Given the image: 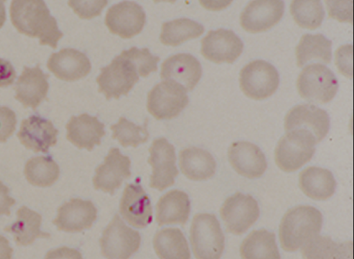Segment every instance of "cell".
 <instances>
[{
	"label": "cell",
	"instance_id": "24",
	"mask_svg": "<svg viewBox=\"0 0 354 259\" xmlns=\"http://www.w3.org/2000/svg\"><path fill=\"white\" fill-rule=\"evenodd\" d=\"M66 139L79 148L91 151L101 144L105 135L104 124L96 117L83 113L72 116L66 126Z\"/></svg>",
	"mask_w": 354,
	"mask_h": 259
},
{
	"label": "cell",
	"instance_id": "40",
	"mask_svg": "<svg viewBox=\"0 0 354 259\" xmlns=\"http://www.w3.org/2000/svg\"><path fill=\"white\" fill-rule=\"evenodd\" d=\"M16 115L6 106H0V142H5L15 132Z\"/></svg>",
	"mask_w": 354,
	"mask_h": 259
},
{
	"label": "cell",
	"instance_id": "3",
	"mask_svg": "<svg viewBox=\"0 0 354 259\" xmlns=\"http://www.w3.org/2000/svg\"><path fill=\"white\" fill-rule=\"evenodd\" d=\"M190 241L196 258L217 259L221 256L225 236L215 215L198 213L194 217Z\"/></svg>",
	"mask_w": 354,
	"mask_h": 259
},
{
	"label": "cell",
	"instance_id": "11",
	"mask_svg": "<svg viewBox=\"0 0 354 259\" xmlns=\"http://www.w3.org/2000/svg\"><path fill=\"white\" fill-rule=\"evenodd\" d=\"M148 162L152 166L150 187L162 191L174 184L178 174L175 149L164 137L153 140L149 148Z\"/></svg>",
	"mask_w": 354,
	"mask_h": 259
},
{
	"label": "cell",
	"instance_id": "27",
	"mask_svg": "<svg viewBox=\"0 0 354 259\" xmlns=\"http://www.w3.org/2000/svg\"><path fill=\"white\" fill-rule=\"evenodd\" d=\"M301 190L308 197L318 200L330 198L336 189V181L332 173L317 166L304 169L299 177Z\"/></svg>",
	"mask_w": 354,
	"mask_h": 259
},
{
	"label": "cell",
	"instance_id": "14",
	"mask_svg": "<svg viewBox=\"0 0 354 259\" xmlns=\"http://www.w3.org/2000/svg\"><path fill=\"white\" fill-rule=\"evenodd\" d=\"M145 21V11L133 1H126L112 6L105 17V24L109 31L125 39L139 34Z\"/></svg>",
	"mask_w": 354,
	"mask_h": 259
},
{
	"label": "cell",
	"instance_id": "37",
	"mask_svg": "<svg viewBox=\"0 0 354 259\" xmlns=\"http://www.w3.org/2000/svg\"><path fill=\"white\" fill-rule=\"evenodd\" d=\"M120 55L129 60L138 75L142 77H147L158 69L157 64L160 58L153 55L147 48L139 49L131 47L129 50H123Z\"/></svg>",
	"mask_w": 354,
	"mask_h": 259
},
{
	"label": "cell",
	"instance_id": "36",
	"mask_svg": "<svg viewBox=\"0 0 354 259\" xmlns=\"http://www.w3.org/2000/svg\"><path fill=\"white\" fill-rule=\"evenodd\" d=\"M343 246L328 236L317 235L301 246L304 258H342Z\"/></svg>",
	"mask_w": 354,
	"mask_h": 259
},
{
	"label": "cell",
	"instance_id": "13",
	"mask_svg": "<svg viewBox=\"0 0 354 259\" xmlns=\"http://www.w3.org/2000/svg\"><path fill=\"white\" fill-rule=\"evenodd\" d=\"M243 50V41L231 30H210L201 40V54L216 64L233 63Z\"/></svg>",
	"mask_w": 354,
	"mask_h": 259
},
{
	"label": "cell",
	"instance_id": "4",
	"mask_svg": "<svg viewBox=\"0 0 354 259\" xmlns=\"http://www.w3.org/2000/svg\"><path fill=\"white\" fill-rule=\"evenodd\" d=\"M315 144V138L307 131L294 130L286 132L275 148L277 165L286 172L297 171L312 159Z\"/></svg>",
	"mask_w": 354,
	"mask_h": 259
},
{
	"label": "cell",
	"instance_id": "43",
	"mask_svg": "<svg viewBox=\"0 0 354 259\" xmlns=\"http://www.w3.org/2000/svg\"><path fill=\"white\" fill-rule=\"evenodd\" d=\"M9 192L8 187L0 181V216L10 215V208L16 202L15 200L9 195Z\"/></svg>",
	"mask_w": 354,
	"mask_h": 259
},
{
	"label": "cell",
	"instance_id": "17",
	"mask_svg": "<svg viewBox=\"0 0 354 259\" xmlns=\"http://www.w3.org/2000/svg\"><path fill=\"white\" fill-rule=\"evenodd\" d=\"M97 218V209L90 200L73 198L58 208L53 223L59 230L80 232L91 227Z\"/></svg>",
	"mask_w": 354,
	"mask_h": 259
},
{
	"label": "cell",
	"instance_id": "10",
	"mask_svg": "<svg viewBox=\"0 0 354 259\" xmlns=\"http://www.w3.org/2000/svg\"><path fill=\"white\" fill-rule=\"evenodd\" d=\"M185 90L176 82L163 81L156 84L149 93L148 111L156 119H172L188 104Z\"/></svg>",
	"mask_w": 354,
	"mask_h": 259
},
{
	"label": "cell",
	"instance_id": "23",
	"mask_svg": "<svg viewBox=\"0 0 354 259\" xmlns=\"http://www.w3.org/2000/svg\"><path fill=\"white\" fill-rule=\"evenodd\" d=\"M122 217L133 227L145 228L152 221L150 200L140 184H129L124 189L120 204Z\"/></svg>",
	"mask_w": 354,
	"mask_h": 259
},
{
	"label": "cell",
	"instance_id": "39",
	"mask_svg": "<svg viewBox=\"0 0 354 259\" xmlns=\"http://www.w3.org/2000/svg\"><path fill=\"white\" fill-rule=\"evenodd\" d=\"M328 15L339 21H352V1H326Z\"/></svg>",
	"mask_w": 354,
	"mask_h": 259
},
{
	"label": "cell",
	"instance_id": "45",
	"mask_svg": "<svg viewBox=\"0 0 354 259\" xmlns=\"http://www.w3.org/2000/svg\"><path fill=\"white\" fill-rule=\"evenodd\" d=\"M6 21V9L4 1H0V28L3 26Z\"/></svg>",
	"mask_w": 354,
	"mask_h": 259
},
{
	"label": "cell",
	"instance_id": "6",
	"mask_svg": "<svg viewBox=\"0 0 354 259\" xmlns=\"http://www.w3.org/2000/svg\"><path fill=\"white\" fill-rule=\"evenodd\" d=\"M279 73L271 64L257 59L246 64L241 70L239 84L248 97L260 100L270 97L277 89Z\"/></svg>",
	"mask_w": 354,
	"mask_h": 259
},
{
	"label": "cell",
	"instance_id": "19",
	"mask_svg": "<svg viewBox=\"0 0 354 259\" xmlns=\"http://www.w3.org/2000/svg\"><path fill=\"white\" fill-rule=\"evenodd\" d=\"M227 155L232 168L248 178H259L267 169L264 153L253 143L246 141L233 142L229 147Z\"/></svg>",
	"mask_w": 354,
	"mask_h": 259
},
{
	"label": "cell",
	"instance_id": "26",
	"mask_svg": "<svg viewBox=\"0 0 354 259\" xmlns=\"http://www.w3.org/2000/svg\"><path fill=\"white\" fill-rule=\"evenodd\" d=\"M190 202L187 193L172 190L163 195L156 205V222L164 224H184L188 220Z\"/></svg>",
	"mask_w": 354,
	"mask_h": 259
},
{
	"label": "cell",
	"instance_id": "38",
	"mask_svg": "<svg viewBox=\"0 0 354 259\" xmlns=\"http://www.w3.org/2000/svg\"><path fill=\"white\" fill-rule=\"evenodd\" d=\"M107 1H69L68 6L81 19H90L99 15Z\"/></svg>",
	"mask_w": 354,
	"mask_h": 259
},
{
	"label": "cell",
	"instance_id": "12",
	"mask_svg": "<svg viewBox=\"0 0 354 259\" xmlns=\"http://www.w3.org/2000/svg\"><path fill=\"white\" fill-rule=\"evenodd\" d=\"M284 127L286 132L294 130L307 131L318 143L328 133L330 119L326 111L315 105L299 104L288 112L285 117Z\"/></svg>",
	"mask_w": 354,
	"mask_h": 259
},
{
	"label": "cell",
	"instance_id": "5",
	"mask_svg": "<svg viewBox=\"0 0 354 259\" xmlns=\"http://www.w3.org/2000/svg\"><path fill=\"white\" fill-rule=\"evenodd\" d=\"M297 87L303 99L316 104H326L335 96L338 81L328 67L321 64H313L301 70Z\"/></svg>",
	"mask_w": 354,
	"mask_h": 259
},
{
	"label": "cell",
	"instance_id": "35",
	"mask_svg": "<svg viewBox=\"0 0 354 259\" xmlns=\"http://www.w3.org/2000/svg\"><path fill=\"white\" fill-rule=\"evenodd\" d=\"M147 122L148 119H146L142 126H137L125 117H121L116 124L111 126L113 131L112 138L118 140L124 147H136L145 143L149 138Z\"/></svg>",
	"mask_w": 354,
	"mask_h": 259
},
{
	"label": "cell",
	"instance_id": "32",
	"mask_svg": "<svg viewBox=\"0 0 354 259\" xmlns=\"http://www.w3.org/2000/svg\"><path fill=\"white\" fill-rule=\"evenodd\" d=\"M203 32L204 27L201 23L189 19H177L162 24L160 40L165 45L176 46Z\"/></svg>",
	"mask_w": 354,
	"mask_h": 259
},
{
	"label": "cell",
	"instance_id": "31",
	"mask_svg": "<svg viewBox=\"0 0 354 259\" xmlns=\"http://www.w3.org/2000/svg\"><path fill=\"white\" fill-rule=\"evenodd\" d=\"M158 256L165 259H187L190 252L187 242L177 228H166L159 231L153 240Z\"/></svg>",
	"mask_w": 354,
	"mask_h": 259
},
{
	"label": "cell",
	"instance_id": "15",
	"mask_svg": "<svg viewBox=\"0 0 354 259\" xmlns=\"http://www.w3.org/2000/svg\"><path fill=\"white\" fill-rule=\"evenodd\" d=\"M284 3L279 0H257L250 1L240 16L242 28L257 33L269 30L281 19Z\"/></svg>",
	"mask_w": 354,
	"mask_h": 259
},
{
	"label": "cell",
	"instance_id": "1",
	"mask_svg": "<svg viewBox=\"0 0 354 259\" xmlns=\"http://www.w3.org/2000/svg\"><path fill=\"white\" fill-rule=\"evenodd\" d=\"M10 12L12 23L20 33L38 38L40 45L57 48L63 33L44 1L14 0Z\"/></svg>",
	"mask_w": 354,
	"mask_h": 259
},
{
	"label": "cell",
	"instance_id": "9",
	"mask_svg": "<svg viewBox=\"0 0 354 259\" xmlns=\"http://www.w3.org/2000/svg\"><path fill=\"white\" fill-rule=\"evenodd\" d=\"M140 240V233L116 214L100 240L102 254L107 258H128L138 250Z\"/></svg>",
	"mask_w": 354,
	"mask_h": 259
},
{
	"label": "cell",
	"instance_id": "29",
	"mask_svg": "<svg viewBox=\"0 0 354 259\" xmlns=\"http://www.w3.org/2000/svg\"><path fill=\"white\" fill-rule=\"evenodd\" d=\"M240 253L245 259L280 258L274 233L264 229L252 231L242 242Z\"/></svg>",
	"mask_w": 354,
	"mask_h": 259
},
{
	"label": "cell",
	"instance_id": "7",
	"mask_svg": "<svg viewBox=\"0 0 354 259\" xmlns=\"http://www.w3.org/2000/svg\"><path fill=\"white\" fill-rule=\"evenodd\" d=\"M220 212L227 231L234 235L244 233L259 217L257 200L252 195L241 192L228 197Z\"/></svg>",
	"mask_w": 354,
	"mask_h": 259
},
{
	"label": "cell",
	"instance_id": "33",
	"mask_svg": "<svg viewBox=\"0 0 354 259\" xmlns=\"http://www.w3.org/2000/svg\"><path fill=\"white\" fill-rule=\"evenodd\" d=\"M28 182L36 186L53 185L59 176V167L50 156H37L29 159L24 167Z\"/></svg>",
	"mask_w": 354,
	"mask_h": 259
},
{
	"label": "cell",
	"instance_id": "41",
	"mask_svg": "<svg viewBox=\"0 0 354 259\" xmlns=\"http://www.w3.org/2000/svg\"><path fill=\"white\" fill-rule=\"evenodd\" d=\"M352 45L339 48L335 53V62L339 71L344 75L352 76Z\"/></svg>",
	"mask_w": 354,
	"mask_h": 259
},
{
	"label": "cell",
	"instance_id": "30",
	"mask_svg": "<svg viewBox=\"0 0 354 259\" xmlns=\"http://www.w3.org/2000/svg\"><path fill=\"white\" fill-rule=\"evenodd\" d=\"M332 42L322 34L304 35L296 47L295 54L299 67L313 61L329 64L331 61Z\"/></svg>",
	"mask_w": 354,
	"mask_h": 259
},
{
	"label": "cell",
	"instance_id": "42",
	"mask_svg": "<svg viewBox=\"0 0 354 259\" xmlns=\"http://www.w3.org/2000/svg\"><path fill=\"white\" fill-rule=\"evenodd\" d=\"M15 77L16 73L12 64L8 61L0 58V87L12 84Z\"/></svg>",
	"mask_w": 354,
	"mask_h": 259
},
{
	"label": "cell",
	"instance_id": "16",
	"mask_svg": "<svg viewBox=\"0 0 354 259\" xmlns=\"http://www.w3.org/2000/svg\"><path fill=\"white\" fill-rule=\"evenodd\" d=\"M131 161L118 148H111L104 163L95 169L93 178L94 188L112 195L123 180L131 176Z\"/></svg>",
	"mask_w": 354,
	"mask_h": 259
},
{
	"label": "cell",
	"instance_id": "25",
	"mask_svg": "<svg viewBox=\"0 0 354 259\" xmlns=\"http://www.w3.org/2000/svg\"><path fill=\"white\" fill-rule=\"evenodd\" d=\"M17 215L16 221L4 228V231L12 234L17 245L25 247L32 244L37 238L50 237L49 233L41 231L42 217L37 212L23 206L17 210Z\"/></svg>",
	"mask_w": 354,
	"mask_h": 259
},
{
	"label": "cell",
	"instance_id": "21",
	"mask_svg": "<svg viewBox=\"0 0 354 259\" xmlns=\"http://www.w3.org/2000/svg\"><path fill=\"white\" fill-rule=\"evenodd\" d=\"M47 67L55 77L66 81L78 80L88 75L91 69L86 55L71 48L53 53L47 61Z\"/></svg>",
	"mask_w": 354,
	"mask_h": 259
},
{
	"label": "cell",
	"instance_id": "18",
	"mask_svg": "<svg viewBox=\"0 0 354 259\" xmlns=\"http://www.w3.org/2000/svg\"><path fill=\"white\" fill-rule=\"evenodd\" d=\"M57 135L58 131L51 121L31 115L21 122L17 137L27 149L46 153L56 144Z\"/></svg>",
	"mask_w": 354,
	"mask_h": 259
},
{
	"label": "cell",
	"instance_id": "20",
	"mask_svg": "<svg viewBox=\"0 0 354 259\" xmlns=\"http://www.w3.org/2000/svg\"><path fill=\"white\" fill-rule=\"evenodd\" d=\"M201 75L200 62L193 55L187 53L172 55L161 65V78L177 83L185 91L193 90Z\"/></svg>",
	"mask_w": 354,
	"mask_h": 259
},
{
	"label": "cell",
	"instance_id": "44",
	"mask_svg": "<svg viewBox=\"0 0 354 259\" xmlns=\"http://www.w3.org/2000/svg\"><path fill=\"white\" fill-rule=\"evenodd\" d=\"M13 249L10 246L8 240L0 234V259H10Z\"/></svg>",
	"mask_w": 354,
	"mask_h": 259
},
{
	"label": "cell",
	"instance_id": "8",
	"mask_svg": "<svg viewBox=\"0 0 354 259\" xmlns=\"http://www.w3.org/2000/svg\"><path fill=\"white\" fill-rule=\"evenodd\" d=\"M138 79V74L132 64L120 55L101 69L96 81L99 92L110 99L127 95Z\"/></svg>",
	"mask_w": 354,
	"mask_h": 259
},
{
	"label": "cell",
	"instance_id": "34",
	"mask_svg": "<svg viewBox=\"0 0 354 259\" xmlns=\"http://www.w3.org/2000/svg\"><path fill=\"white\" fill-rule=\"evenodd\" d=\"M290 13L301 28L313 30L322 24L325 12L320 1L295 0L290 4Z\"/></svg>",
	"mask_w": 354,
	"mask_h": 259
},
{
	"label": "cell",
	"instance_id": "2",
	"mask_svg": "<svg viewBox=\"0 0 354 259\" xmlns=\"http://www.w3.org/2000/svg\"><path fill=\"white\" fill-rule=\"evenodd\" d=\"M322 222V215L315 207L302 205L289 209L279 226L281 247L287 251H297L319 233Z\"/></svg>",
	"mask_w": 354,
	"mask_h": 259
},
{
	"label": "cell",
	"instance_id": "28",
	"mask_svg": "<svg viewBox=\"0 0 354 259\" xmlns=\"http://www.w3.org/2000/svg\"><path fill=\"white\" fill-rule=\"evenodd\" d=\"M179 157L182 173L192 180H207L216 172V164L214 158L208 151L202 148H185L180 152Z\"/></svg>",
	"mask_w": 354,
	"mask_h": 259
},
{
	"label": "cell",
	"instance_id": "22",
	"mask_svg": "<svg viewBox=\"0 0 354 259\" xmlns=\"http://www.w3.org/2000/svg\"><path fill=\"white\" fill-rule=\"evenodd\" d=\"M48 77L39 64L33 68L24 66L15 87V98L24 108L36 109L47 95Z\"/></svg>",
	"mask_w": 354,
	"mask_h": 259
}]
</instances>
